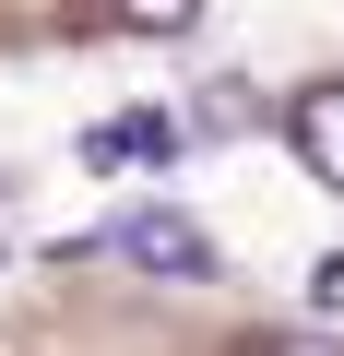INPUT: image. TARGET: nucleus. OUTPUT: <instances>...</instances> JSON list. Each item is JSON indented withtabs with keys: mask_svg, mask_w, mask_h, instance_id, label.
I'll list each match as a JSON object with an SVG mask.
<instances>
[{
	"mask_svg": "<svg viewBox=\"0 0 344 356\" xmlns=\"http://www.w3.org/2000/svg\"><path fill=\"white\" fill-rule=\"evenodd\" d=\"M107 250H119L131 273H179V285H202V273H214V238H202L190 214H166V202L119 214V226H107Z\"/></svg>",
	"mask_w": 344,
	"mask_h": 356,
	"instance_id": "1",
	"label": "nucleus"
},
{
	"mask_svg": "<svg viewBox=\"0 0 344 356\" xmlns=\"http://www.w3.org/2000/svg\"><path fill=\"white\" fill-rule=\"evenodd\" d=\"M285 131H297V154H309V178H320V191H344V83H309Z\"/></svg>",
	"mask_w": 344,
	"mask_h": 356,
	"instance_id": "2",
	"label": "nucleus"
},
{
	"mask_svg": "<svg viewBox=\"0 0 344 356\" xmlns=\"http://www.w3.org/2000/svg\"><path fill=\"white\" fill-rule=\"evenodd\" d=\"M179 143H190L179 119H95L83 131V166H166Z\"/></svg>",
	"mask_w": 344,
	"mask_h": 356,
	"instance_id": "3",
	"label": "nucleus"
},
{
	"mask_svg": "<svg viewBox=\"0 0 344 356\" xmlns=\"http://www.w3.org/2000/svg\"><path fill=\"white\" fill-rule=\"evenodd\" d=\"M249 119H261V107H249V83H202V107H190L179 131H202V143H238Z\"/></svg>",
	"mask_w": 344,
	"mask_h": 356,
	"instance_id": "4",
	"label": "nucleus"
},
{
	"mask_svg": "<svg viewBox=\"0 0 344 356\" xmlns=\"http://www.w3.org/2000/svg\"><path fill=\"white\" fill-rule=\"evenodd\" d=\"M119 24H131V36H190L202 0H119Z\"/></svg>",
	"mask_w": 344,
	"mask_h": 356,
	"instance_id": "5",
	"label": "nucleus"
},
{
	"mask_svg": "<svg viewBox=\"0 0 344 356\" xmlns=\"http://www.w3.org/2000/svg\"><path fill=\"white\" fill-rule=\"evenodd\" d=\"M309 309H320V321H344V250H332V261H309Z\"/></svg>",
	"mask_w": 344,
	"mask_h": 356,
	"instance_id": "6",
	"label": "nucleus"
},
{
	"mask_svg": "<svg viewBox=\"0 0 344 356\" xmlns=\"http://www.w3.org/2000/svg\"><path fill=\"white\" fill-rule=\"evenodd\" d=\"M249 356H332V344H309V332H261Z\"/></svg>",
	"mask_w": 344,
	"mask_h": 356,
	"instance_id": "7",
	"label": "nucleus"
}]
</instances>
